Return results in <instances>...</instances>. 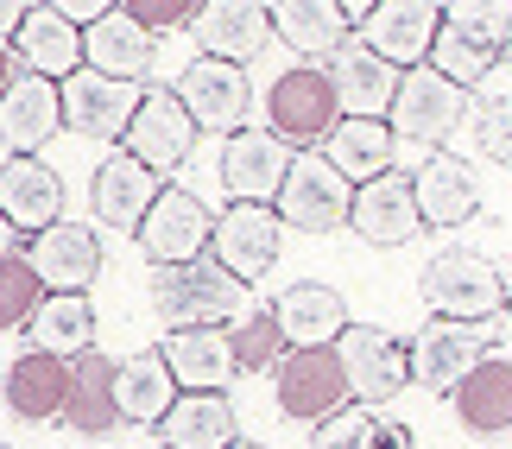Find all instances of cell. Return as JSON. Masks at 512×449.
Returning <instances> with one entry per match:
<instances>
[{
    "instance_id": "13",
    "label": "cell",
    "mask_w": 512,
    "mask_h": 449,
    "mask_svg": "<svg viewBox=\"0 0 512 449\" xmlns=\"http://www.w3.org/2000/svg\"><path fill=\"white\" fill-rule=\"evenodd\" d=\"M291 152L272 127H241L228 140V152H222V190L234 203H279V190H285V178H291Z\"/></svg>"
},
{
    "instance_id": "34",
    "label": "cell",
    "mask_w": 512,
    "mask_h": 449,
    "mask_svg": "<svg viewBox=\"0 0 512 449\" xmlns=\"http://www.w3.org/2000/svg\"><path fill=\"white\" fill-rule=\"evenodd\" d=\"M449 399H456L462 431H475V437L512 431V361H506V355H487Z\"/></svg>"
},
{
    "instance_id": "49",
    "label": "cell",
    "mask_w": 512,
    "mask_h": 449,
    "mask_svg": "<svg viewBox=\"0 0 512 449\" xmlns=\"http://www.w3.org/2000/svg\"><path fill=\"white\" fill-rule=\"evenodd\" d=\"M0 449H7V443H0Z\"/></svg>"
},
{
    "instance_id": "31",
    "label": "cell",
    "mask_w": 512,
    "mask_h": 449,
    "mask_svg": "<svg viewBox=\"0 0 512 449\" xmlns=\"http://www.w3.org/2000/svg\"><path fill=\"white\" fill-rule=\"evenodd\" d=\"M26 348L57 355V361L89 355V348H95V304H89V291H51V298L32 310V323H26Z\"/></svg>"
},
{
    "instance_id": "3",
    "label": "cell",
    "mask_w": 512,
    "mask_h": 449,
    "mask_svg": "<svg viewBox=\"0 0 512 449\" xmlns=\"http://www.w3.org/2000/svg\"><path fill=\"white\" fill-rule=\"evenodd\" d=\"M506 298H512V285L500 279V266L468 253V247H449L424 266V304L443 323H494L506 310Z\"/></svg>"
},
{
    "instance_id": "8",
    "label": "cell",
    "mask_w": 512,
    "mask_h": 449,
    "mask_svg": "<svg viewBox=\"0 0 512 449\" xmlns=\"http://www.w3.org/2000/svg\"><path fill=\"white\" fill-rule=\"evenodd\" d=\"M342 355V374H348V393L354 405H392L411 386V342L386 336V329H367V323H348V336L336 342Z\"/></svg>"
},
{
    "instance_id": "20",
    "label": "cell",
    "mask_w": 512,
    "mask_h": 449,
    "mask_svg": "<svg viewBox=\"0 0 512 449\" xmlns=\"http://www.w3.org/2000/svg\"><path fill=\"white\" fill-rule=\"evenodd\" d=\"M279 209H266V203H234L215 216V241L209 253L222 260L234 279H260V272L279 260Z\"/></svg>"
},
{
    "instance_id": "33",
    "label": "cell",
    "mask_w": 512,
    "mask_h": 449,
    "mask_svg": "<svg viewBox=\"0 0 512 449\" xmlns=\"http://www.w3.org/2000/svg\"><path fill=\"white\" fill-rule=\"evenodd\" d=\"M348 32L342 0H272V38H285L298 57H336Z\"/></svg>"
},
{
    "instance_id": "4",
    "label": "cell",
    "mask_w": 512,
    "mask_h": 449,
    "mask_svg": "<svg viewBox=\"0 0 512 449\" xmlns=\"http://www.w3.org/2000/svg\"><path fill=\"white\" fill-rule=\"evenodd\" d=\"M462 121H468V89H456L449 76H437L430 64H418V70L399 76V95H392V114H386L392 140L424 146V152H443L449 133H456Z\"/></svg>"
},
{
    "instance_id": "25",
    "label": "cell",
    "mask_w": 512,
    "mask_h": 449,
    "mask_svg": "<svg viewBox=\"0 0 512 449\" xmlns=\"http://www.w3.org/2000/svg\"><path fill=\"white\" fill-rule=\"evenodd\" d=\"M0 216L19 234H45L64 222V178L45 159H7L0 165Z\"/></svg>"
},
{
    "instance_id": "22",
    "label": "cell",
    "mask_w": 512,
    "mask_h": 449,
    "mask_svg": "<svg viewBox=\"0 0 512 449\" xmlns=\"http://www.w3.org/2000/svg\"><path fill=\"white\" fill-rule=\"evenodd\" d=\"M348 228L361 234L367 247H405L411 234L424 228V216H418V190H411L405 171H386V178H373V184L354 190V216H348Z\"/></svg>"
},
{
    "instance_id": "28",
    "label": "cell",
    "mask_w": 512,
    "mask_h": 449,
    "mask_svg": "<svg viewBox=\"0 0 512 449\" xmlns=\"http://www.w3.org/2000/svg\"><path fill=\"white\" fill-rule=\"evenodd\" d=\"M0 399H7V412L26 418V424L64 418V405H70V361L26 348V355L7 367V380H0Z\"/></svg>"
},
{
    "instance_id": "27",
    "label": "cell",
    "mask_w": 512,
    "mask_h": 449,
    "mask_svg": "<svg viewBox=\"0 0 512 449\" xmlns=\"http://www.w3.org/2000/svg\"><path fill=\"white\" fill-rule=\"evenodd\" d=\"M272 317L285 323V342L291 348H336L348 336V304H342V291L336 285H317V279H304V285H291L285 298H272Z\"/></svg>"
},
{
    "instance_id": "19",
    "label": "cell",
    "mask_w": 512,
    "mask_h": 449,
    "mask_svg": "<svg viewBox=\"0 0 512 449\" xmlns=\"http://www.w3.org/2000/svg\"><path fill=\"white\" fill-rule=\"evenodd\" d=\"M196 45H203V57H215V64H253L260 57V45L272 38V7H260V0H203V13H196Z\"/></svg>"
},
{
    "instance_id": "26",
    "label": "cell",
    "mask_w": 512,
    "mask_h": 449,
    "mask_svg": "<svg viewBox=\"0 0 512 449\" xmlns=\"http://www.w3.org/2000/svg\"><path fill=\"white\" fill-rule=\"evenodd\" d=\"M13 57L19 70L45 76V83H70L83 70V26H70L57 7H32L26 26L13 32Z\"/></svg>"
},
{
    "instance_id": "11",
    "label": "cell",
    "mask_w": 512,
    "mask_h": 449,
    "mask_svg": "<svg viewBox=\"0 0 512 449\" xmlns=\"http://www.w3.org/2000/svg\"><path fill=\"white\" fill-rule=\"evenodd\" d=\"M494 329L500 323H430L411 342V380H424L430 393H456L475 367L494 355Z\"/></svg>"
},
{
    "instance_id": "5",
    "label": "cell",
    "mask_w": 512,
    "mask_h": 449,
    "mask_svg": "<svg viewBox=\"0 0 512 449\" xmlns=\"http://www.w3.org/2000/svg\"><path fill=\"white\" fill-rule=\"evenodd\" d=\"M266 127L279 133L291 152L329 146V133L342 127V102H336V89H329V70H317V64L285 70L266 95Z\"/></svg>"
},
{
    "instance_id": "24",
    "label": "cell",
    "mask_w": 512,
    "mask_h": 449,
    "mask_svg": "<svg viewBox=\"0 0 512 449\" xmlns=\"http://www.w3.org/2000/svg\"><path fill=\"white\" fill-rule=\"evenodd\" d=\"M159 355H165V367H171L177 393H228V380L241 374L228 329H171Z\"/></svg>"
},
{
    "instance_id": "16",
    "label": "cell",
    "mask_w": 512,
    "mask_h": 449,
    "mask_svg": "<svg viewBox=\"0 0 512 449\" xmlns=\"http://www.w3.org/2000/svg\"><path fill=\"white\" fill-rule=\"evenodd\" d=\"M121 146L152 171V178H159V171H177L190 159L196 152V121H190V108L177 102V89H146V102H140V114H133Z\"/></svg>"
},
{
    "instance_id": "40",
    "label": "cell",
    "mask_w": 512,
    "mask_h": 449,
    "mask_svg": "<svg viewBox=\"0 0 512 449\" xmlns=\"http://www.w3.org/2000/svg\"><path fill=\"white\" fill-rule=\"evenodd\" d=\"M475 152L512 171V95H494L475 108Z\"/></svg>"
},
{
    "instance_id": "47",
    "label": "cell",
    "mask_w": 512,
    "mask_h": 449,
    "mask_svg": "<svg viewBox=\"0 0 512 449\" xmlns=\"http://www.w3.org/2000/svg\"><path fill=\"white\" fill-rule=\"evenodd\" d=\"M506 51H512V32H506Z\"/></svg>"
},
{
    "instance_id": "21",
    "label": "cell",
    "mask_w": 512,
    "mask_h": 449,
    "mask_svg": "<svg viewBox=\"0 0 512 449\" xmlns=\"http://www.w3.org/2000/svg\"><path fill=\"white\" fill-rule=\"evenodd\" d=\"M152 64H159V38L140 19H127V7H108V19L83 32V70H102L114 83H146Z\"/></svg>"
},
{
    "instance_id": "17",
    "label": "cell",
    "mask_w": 512,
    "mask_h": 449,
    "mask_svg": "<svg viewBox=\"0 0 512 449\" xmlns=\"http://www.w3.org/2000/svg\"><path fill=\"white\" fill-rule=\"evenodd\" d=\"M437 26H443V7H430V0H380L361 26V45L373 57H386L392 70H418L437 51Z\"/></svg>"
},
{
    "instance_id": "41",
    "label": "cell",
    "mask_w": 512,
    "mask_h": 449,
    "mask_svg": "<svg viewBox=\"0 0 512 449\" xmlns=\"http://www.w3.org/2000/svg\"><path fill=\"white\" fill-rule=\"evenodd\" d=\"M196 0H127V19H140L146 32H171V26H196Z\"/></svg>"
},
{
    "instance_id": "15",
    "label": "cell",
    "mask_w": 512,
    "mask_h": 449,
    "mask_svg": "<svg viewBox=\"0 0 512 449\" xmlns=\"http://www.w3.org/2000/svg\"><path fill=\"white\" fill-rule=\"evenodd\" d=\"M159 190L165 184L152 178L127 146H114L89 178V209H95V222H108L114 234H140V222L152 216V203H159Z\"/></svg>"
},
{
    "instance_id": "12",
    "label": "cell",
    "mask_w": 512,
    "mask_h": 449,
    "mask_svg": "<svg viewBox=\"0 0 512 449\" xmlns=\"http://www.w3.org/2000/svg\"><path fill=\"white\" fill-rule=\"evenodd\" d=\"M57 127H64V89L19 70L0 89V146H7V159H38Z\"/></svg>"
},
{
    "instance_id": "7",
    "label": "cell",
    "mask_w": 512,
    "mask_h": 449,
    "mask_svg": "<svg viewBox=\"0 0 512 449\" xmlns=\"http://www.w3.org/2000/svg\"><path fill=\"white\" fill-rule=\"evenodd\" d=\"M272 209H279V222L304 228V234H336L354 216V184L323 159V152H298V159H291V178H285V190H279V203H272Z\"/></svg>"
},
{
    "instance_id": "6",
    "label": "cell",
    "mask_w": 512,
    "mask_h": 449,
    "mask_svg": "<svg viewBox=\"0 0 512 449\" xmlns=\"http://www.w3.org/2000/svg\"><path fill=\"white\" fill-rule=\"evenodd\" d=\"M272 393H279V412L298 424H329L336 412H348V374L336 348H291V355L272 367Z\"/></svg>"
},
{
    "instance_id": "38",
    "label": "cell",
    "mask_w": 512,
    "mask_h": 449,
    "mask_svg": "<svg viewBox=\"0 0 512 449\" xmlns=\"http://www.w3.org/2000/svg\"><path fill=\"white\" fill-rule=\"evenodd\" d=\"M228 336H234V361H241V374H266V367H279V361L291 355L285 323L272 317V304H260L253 317H241Z\"/></svg>"
},
{
    "instance_id": "30",
    "label": "cell",
    "mask_w": 512,
    "mask_h": 449,
    "mask_svg": "<svg viewBox=\"0 0 512 449\" xmlns=\"http://www.w3.org/2000/svg\"><path fill=\"white\" fill-rule=\"evenodd\" d=\"M241 443V418H234L228 393H177V405L159 424V449H234Z\"/></svg>"
},
{
    "instance_id": "35",
    "label": "cell",
    "mask_w": 512,
    "mask_h": 449,
    "mask_svg": "<svg viewBox=\"0 0 512 449\" xmlns=\"http://www.w3.org/2000/svg\"><path fill=\"white\" fill-rule=\"evenodd\" d=\"M114 367H121V361L95 355V348L70 361V405H64V424H70V431L102 437L108 424L121 418V405H114Z\"/></svg>"
},
{
    "instance_id": "39",
    "label": "cell",
    "mask_w": 512,
    "mask_h": 449,
    "mask_svg": "<svg viewBox=\"0 0 512 449\" xmlns=\"http://www.w3.org/2000/svg\"><path fill=\"white\" fill-rule=\"evenodd\" d=\"M45 298H51V291L38 285V272H32L26 253L0 266V329H26V323H32V310L45 304Z\"/></svg>"
},
{
    "instance_id": "14",
    "label": "cell",
    "mask_w": 512,
    "mask_h": 449,
    "mask_svg": "<svg viewBox=\"0 0 512 449\" xmlns=\"http://www.w3.org/2000/svg\"><path fill=\"white\" fill-rule=\"evenodd\" d=\"M177 102L190 108L196 133H241L247 108H253V83L241 64H215V57H196L184 70V83H177Z\"/></svg>"
},
{
    "instance_id": "18",
    "label": "cell",
    "mask_w": 512,
    "mask_h": 449,
    "mask_svg": "<svg viewBox=\"0 0 512 449\" xmlns=\"http://www.w3.org/2000/svg\"><path fill=\"white\" fill-rule=\"evenodd\" d=\"M399 76L405 70H392L361 38H348V45L329 57V89H336V102H342V121H386L392 95H399Z\"/></svg>"
},
{
    "instance_id": "23",
    "label": "cell",
    "mask_w": 512,
    "mask_h": 449,
    "mask_svg": "<svg viewBox=\"0 0 512 449\" xmlns=\"http://www.w3.org/2000/svg\"><path fill=\"white\" fill-rule=\"evenodd\" d=\"M26 260L45 291H89L95 272H102V241H95L89 222H57L45 234H32Z\"/></svg>"
},
{
    "instance_id": "46",
    "label": "cell",
    "mask_w": 512,
    "mask_h": 449,
    "mask_svg": "<svg viewBox=\"0 0 512 449\" xmlns=\"http://www.w3.org/2000/svg\"><path fill=\"white\" fill-rule=\"evenodd\" d=\"M234 449H266V443H234Z\"/></svg>"
},
{
    "instance_id": "29",
    "label": "cell",
    "mask_w": 512,
    "mask_h": 449,
    "mask_svg": "<svg viewBox=\"0 0 512 449\" xmlns=\"http://www.w3.org/2000/svg\"><path fill=\"white\" fill-rule=\"evenodd\" d=\"M411 190H418L424 228H462V222H475V209H481L475 171H468L456 152H430L418 165V178H411Z\"/></svg>"
},
{
    "instance_id": "45",
    "label": "cell",
    "mask_w": 512,
    "mask_h": 449,
    "mask_svg": "<svg viewBox=\"0 0 512 449\" xmlns=\"http://www.w3.org/2000/svg\"><path fill=\"white\" fill-rule=\"evenodd\" d=\"M13 76H19V70H13V51H7V38H0V89H7Z\"/></svg>"
},
{
    "instance_id": "36",
    "label": "cell",
    "mask_w": 512,
    "mask_h": 449,
    "mask_svg": "<svg viewBox=\"0 0 512 449\" xmlns=\"http://www.w3.org/2000/svg\"><path fill=\"white\" fill-rule=\"evenodd\" d=\"M392 127L386 121H342L336 133H329V146H323V159L342 171V178L361 190V184H373V178H386L392 171Z\"/></svg>"
},
{
    "instance_id": "43",
    "label": "cell",
    "mask_w": 512,
    "mask_h": 449,
    "mask_svg": "<svg viewBox=\"0 0 512 449\" xmlns=\"http://www.w3.org/2000/svg\"><path fill=\"white\" fill-rule=\"evenodd\" d=\"M26 0H0V38H7V32H19V26H26Z\"/></svg>"
},
{
    "instance_id": "42",
    "label": "cell",
    "mask_w": 512,
    "mask_h": 449,
    "mask_svg": "<svg viewBox=\"0 0 512 449\" xmlns=\"http://www.w3.org/2000/svg\"><path fill=\"white\" fill-rule=\"evenodd\" d=\"M51 7L64 13L70 26H83V32L95 26V19H108V0H51Z\"/></svg>"
},
{
    "instance_id": "48",
    "label": "cell",
    "mask_w": 512,
    "mask_h": 449,
    "mask_svg": "<svg viewBox=\"0 0 512 449\" xmlns=\"http://www.w3.org/2000/svg\"><path fill=\"white\" fill-rule=\"evenodd\" d=\"M506 310H512V298H506Z\"/></svg>"
},
{
    "instance_id": "1",
    "label": "cell",
    "mask_w": 512,
    "mask_h": 449,
    "mask_svg": "<svg viewBox=\"0 0 512 449\" xmlns=\"http://www.w3.org/2000/svg\"><path fill=\"white\" fill-rule=\"evenodd\" d=\"M146 291H152V310L177 329H222V323L253 317L247 279H234L215 253H203V260H190V266H152Z\"/></svg>"
},
{
    "instance_id": "32",
    "label": "cell",
    "mask_w": 512,
    "mask_h": 449,
    "mask_svg": "<svg viewBox=\"0 0 512 449\" xmlns=\"http://www.w3.org/2000/svg\"><path fill=\"white\" fill-rule=\"evenodd\" d=\"M114 405H121L127 424H152V431L165 424V412L177 405V380L159 348H140V355H127L114 367Z\"/></svg>"
},
{
    "instance_id": "10",
    "label": "cell",
    "mask_w": 512,
    "mask_h": 449,
    "mask_svg": "<svg viewBox=\"0 0 512 449\" xmlns=\"http://www.w3.org/2000/svg\"><path fill=\"white\" fill-rule=\"evenodd\" d=\"M57 89H64V127L83 133V140H108V146L127 140L133 114L146 102L140 83H114L102 70H76L70 83H57Z\"/></svg>"
},
{
    "instance_id": "9",
    "label": "cell",
    "mask_w": 512,
    "mask_h": 449,
    "mask_svg": "<svg viewBox=\"0 0 512 449\" xmlns=\"http://www.w3.org/2000/svg\"><path fill=\"white\" fill-rule=\"evenodd\" d=\"M133 241H140V253H146L152 266H190V260H203V253H209L215 216L190 197V190L165 184L159 203H152V216L140 222V234H133Z\"/></svg>"
},
{
    "instance_id": "2",
    "label": "cell",
    "mask_w": 512,
    "mask_h": 449,
    "mask_svg": "<svg viewBox=\"0 0 512 449\" xmlns=\"http://www.w3.org/2000/svg\"><path fill=\"white\" fill-rule=\"evenodd\" d=\"M506 32H512V0H456V7H443L430 70L449 76L456 89H475L481 76L500 64Z\"/></svg>"
},
{
    "instance_id": "37",
    "label": "cell",
    "mask_w": 512,
    "mask_h": 449,
    "mask_svg": "<svg viewBox=\"0 0 512 449\" xmlns=\"http://www.w3.org/2000/svg\"><path fill=\"white\" fill-rule=\"evenodd\" d=\"M310 449H411V431L392 424L386 412H373V405H348L329 424H317V443Z\"/></svg>"
},
{
    "instance_id": "44",
    "label": "cell",
    "mask_w": 512,
    "mask_h": 449,
    "mask_svg": "<svg viewBox=\"0 0 512 449\" xmlns=\"http://www.w3.org/2000/svg\"><path fill=\"white\" fill-rule=\"evenodd\" d=\"M19 253H26V247H19V228H13L7 216H0V266H7V260H19Z\"/></svg>"
}]
</instances>
